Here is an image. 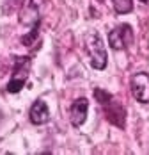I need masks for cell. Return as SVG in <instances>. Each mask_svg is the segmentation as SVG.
Instances as JSON below:
<instances>
[{
    "label": "cell",
    "instance_id": "cell-2",
    "mask_svg": "<svg viewBox=\"0 0 149 155\" xmlns=\"http://www.w3.org/2000/svg\"><path fill=\"white\" fill-rule=\"evenodd\" d=\"M84 43H85V52H87V55H89L92 68H96V70H105V66H106V50H105L101 36L96 34V32H89V34L85 36Z\"/></svg>",
    "mask_w": 149,
    "mask_h": 155
},
{
    "label": "cell",
    "instance_id": "cell-8",
    "mask_svg": "<svg viewBox=\"0 0 149 155\" xmlns=\"http://www.w3.org/2000/svg\"><path fill=\"white\" fill-rule=\"evenodd\" d=\"M112 4H114L116 13H119V15H126V13H130L133 9L132 0H112Z\"/></svg>",
    "mask_w": 149,
    "mask_h": 155
},
{
    "label": "cell",
    "instance_id": "cell-3",
    "mask_svg": "<svg viewBox=\"0 0 149 155\" xmlns=\"http://www.w3.org/2000/svg\"><path fill=\"white\" fill-rule=\"evenodd\" d=\"M29 68H30L29 57H16L14 70H13V78H11L9 84H7V91H9V93H18V91H21V87L25 86L27 77H29Z\"/></svg>",
    "mask_w": 149,
    "mask_h": 155
},
{
    "label": "cell",
    "instance_id": "cell-7",
    "mask_svg": "<svg viewBox=\"0 0 149 155\" xmlns=\"http://www.w3.org/2000/svg\"><path fill=\"white\" fill-rule=\"evenodd\" d=\"M30 121L34 125H45L48 120H50V110H48V105H46L43 100H37L34 102V105L30 107Z\"/></svg>",
    "mask_w": 149,
    "mask_h": 155
},
{
    "label": "cell",
    "instance_id": "cell-5",
    "mask_svg": "<svg viewBox=\"0 0 149 155\" xmlns=\"http://www.w3.org/2000/svg\"><path fill=\"white\" fill-rule=\"evenodd\" d=\"M130 87H132V94L135 96L137 102L149 104V75L147 73H144V71L135 73L132 77Z\"/></svg>",
    "mask_w": 149,
    "mask_h": 155
},
{
    "label": "cell",
    "instance_id": "cell-4",
    "mask_svg": "<svg viewBox=\"0 0 149 155\" xmlns=\"http://www.w3.org/2000/svg\"><path fill=\"white\" fill-rule=\"evenodd\" d=\"M108 43L114 50H122V48H128L133 43V31L130 25L122 23L119 27H116L114 31H110L108 34Z\"/></svg>",
    "mask_w": 149,
    "mask_h": 155
},
{
    "label": "cell",
    "instance_id": "cell-9",
    "mask_svg": "<svg viewBox=\"0 0 149 155\" xmlns=\"http://www.w3.org/2000/svg\"><path fill=\"white\" fill-rule=\"evenodd\" d=\"M140 2H149V0H140Z\"/></svg>",
    "mask_w": 149,
    "mask_h": 155
},
{
    "label": "cell",
    "instance_id": "cell-1",
    "mask_svg": "<svg viewBox=\"0 0 149 155\" xmlns=\"http://www.w3.org/2000/svg\"><path fill=\"white\" fill-rule=\"evenodd\" d=\"M94 96L101 104L106 120L110 123H114L116 127H119V128H124V121H126V110H124V107L121 105L119 102L114 100L112 94H108L103 89H96L94 91Z\"/></svg>",
    "mask_w": 149,
    "mask_h": 155
},
{
    "label": "cell",
    "instance_id": "cell-6",
    "mask_svg": "<svg viewBox=\"0 0 149 155\" xmlns=\"http://www.w3.org/2000/svg\"><path fill=\"white\" fill-rule=\"evenodd\" d=\"M87 109H89L87 98H76L73 104H71V109H69V120H71L73 127L84 125L85 118H87Z\"/></svg>",
    "mask_w": 149,
    "mask_h": 155
}]
</instances>
